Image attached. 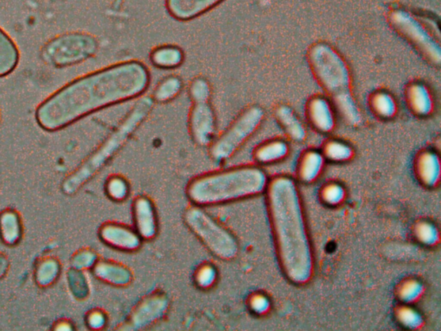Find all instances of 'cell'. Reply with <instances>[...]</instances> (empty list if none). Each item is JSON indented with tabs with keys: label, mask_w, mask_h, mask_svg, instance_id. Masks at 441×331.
<instances>
[{
	"label": "cell",
	"mask_w": 441,
	"mask_h": 331,
	"mask_svg": "<svg viewBox=\"0 0 441 331\" xmlns=\"http://www.w3.org/2000/svg\"><path fill=\"white\" fill-rule=\"evenodd\" d=\"M323 160L322 155L318 152H310L304 158L302 166V177L305 181H312L318 177L322 169Z\"/></svg>",
	"instance_id": "obj_27"
},
{
	"label": "cell",
	"mask_w": 441,
	"mask_h": 331,
	"mask_svg": "<svg viewBox=\"0 0 441 331\" xmlns=\"http://www.w3.org/2000/svg\"><path fill=\"white\" fill-rule=\"evenodd\" d=\"M334 96H336L338 108H339L345 119L351 124H360L361 121L360 110L349 90L344 91V92L334 95Z\"/></svg>",
	"instance_id": "obj_23"
},
{
	"label": "cell",
	"mask_w": 441,
	"mask_h": 331,
	"mask_svg": "<svg viewBox=\"0 0 441 331\" xmlns=\"http://www.w3.org/2000/svg\"><path fill=\"white\" fill-rule=\"evenodd\" d=\"M100 238L112 248L133 252L142 245V238L136 231L119 223L104 224L100 230Z\"/></svg>",
	"instance_id": "obj_12"
},
{
	"label": "cell",
	"mask_w": 441,
	"mask_h": 331,
	"mask_svg": "<svg viewBox=\"0 0 441 331\" xmlns=\"http://www.w3.org/2000/svg\"><path fill=\"white\" fill-rule=\"evenodd\" d=\"M153 104L152 98H142L119 128H117L105 142L79 166L77 169L65 179L62 185V191L67 195H73L100 172L103 167L107 164L110 160L124 145L140 124L146 119L153 108Z\"/></svg>",
	"instance_id": "obj_4"
},
{
	"label": "cell",
	"mask_w": 441,
	"mask_h": 331,
	"mask_svg": "<svg viewBox=\"0 0 441 331\" xmlns=\"http://www.w3.org/2000/svg\"><path fill=\"white\" fill-rule=\"evenodd\" d=\"M184 219L189 229L216 257L223 261L237 257L239 251L237 238L204 209L200 207L189 208Z\"/></svg>",
	"instance_id": "obj_5"
},
{
	"label": "cell",
	"mask_w": 441,
	"mask_h": 331,
	"mask_svg": "<svg viewBox=\"0 0 441 331\" xmlns=\"http://www.w3.org/2000/svg\"><path fill=\"white\" fill-rule=\"evenodd\" d=\"M393 20L397 27L407 37H409L418 46L423 49L426 55L430 57L433 62L440 63L441 49L440 44L416 19L404 11H398V13H395Z\"/></svg>",
	"instance_id": "obj_10"
},
{
	"label": "cell",
	"mask_w": 441,
	"mask_h": 331,
	"mask_svg": "<svg viewBox=\"0 0 441 331\" xmlns=\"http://www.w3.org/2000/svg\"><path fill=\"white\" fill-rule=\"evenodd\" d=\"M107 322L106 316L102 311L94 310L91 311L86 317V323L90 329L101 330L104 328Z\"/></svg>",
	"instance_id": "obj_39"
},
{
	"label": "cell",
	"mask_w": 441,
	"mask_h": 331,
	"mask_svg": "<svg viewBox=\"0 0 441 331\" xmlns=\"http://www.w3.org/2000/svg\"><path fill=\"white\" fill-rule=\"evenodd\" d=\"M129 192L128 182L124 178L112 177L106 183V193L113 200L124 201L129 196Z\"/></svg>",
	"instance_id": "obj_29"
},
{
	"label": "cell",
	"mask_w": 441,
	"mask_h": 331,
	"mask_svg": "<svg viewBox=\"0 0 441 331\" xmlns=\"http://www.w3.org/2000/svg\"><path fill=\"white\" fill-rule=\"evenodd\" d=\"M399 318H400L402 325L412 329L417 328L423 323L421 314L412 308H404V309L401 310L400 313H399Z\"/></svg>",
	"instance_id": "obj_36"
},
{
	"label": "cell",
	"mask_w": 441,
	"mask_h": 331,
	"mask_svg": "<svg viewBox=\"0 0 441 331\" xmlns=\"http://www.w3.org/2000/svg\"><path fill=\"white\" fill-rule=\"evenodd\" d=\"M62 271V266L56 258L47 257L37 262L35 268L36 283L46 288L56 283Z\"/></svg>",
	"instance_id": "obj_18"
},
{
	"label": "cell",
	"mask_w": 441,
	"mask_h": 331,
	"mask_svg": "<svg viewBox=\"0 0 441 331\" xmlns=\"http://www.w3.org/2000/svg\"><path fill=\"white\" fill-rule=\"evenodd\" d=\"M10 267L8 257L5 254L0 253V280L6 275Z\"/></svg>",
	"instance_id": "obj_41"
},
{
	"label": "cell",
	"mask_w": 441,
	"mask_h": 331,
	"mask_svg": "<svg viewBox=\"0 0 441 331\" xmlns=\"http://www.w3.org/2000/svg\"><path fill=\"white\" fill-rule=\"evenodd\" d=\"M136 232L142 239L152 240L157 237L158 222L154 204L147 197H139L133 205Z\"/></svg>",
	"instance_id": "obj_13"
},
{
	"label": "cell",
	"mask_w": 441,
	"mask_h": 331,
	"mask_svg": "<svg viewBox=\"0 0 441 331\" xmlns=\"http://www.w3.org/2000/svg\"><path fill=\"white\" fill-rule=\"evenodd\" d=\"M150 84L143 63L125 62L81 76L41 103L36 121L44 131H59L102 109L132 100Z\"/></svg>",
	"instance_id": "obj_1"
},
{
	"label": "cell",
	"mask_w": 441,
	"mask_h": 331,
	"mask_svg": "<svg viewBox=\"0 0 441 331\" xmlns=\"http://www.w3.org/2000/svg\"><path fill=\"white\" fill-rule=\"evenodd\" d=\"M423 292V285L418 281H410L402 289L401 299L406 303L413 302L419 298Z\"/></svg>",
	"instance_id": "obj_37"
},
{
	"label": "cell",
	"mask_w": 441,
	"mask_h": 331,
	"mask_svg": "<svg viewBox=\"0 0 441 331\" xmlns=\"http://www.w3.org/2000/svg\"><path fill=\"white\" fill-rule=\"evenodd\" d=\"M190 129L193 139L200 146L212 143L216 133V119L208 102L195 103L190 117Z\"/></svg>",
	"instance_id": "obj_11"
},
{
	"label": "cell",
	"mask_w": 441,
	"mask_h": 331,
	"mask_svg": "<svg viewBox=\"0 0 441 331\" xmlns=\"http://www.w3.org/2000/svg\"><path fill=\"white\" fill-rule=\"evenodd\" d=\"M273 230L281 264L289 279L308 283L312 276L314 261L301 201L291 179L272 182L268 194Z\"/></svg>",
	"instance_id": "obj_2"
},
{
	"label": "cell",
	"mask_w": 441,
	"mask_h": 331,
	"mask_svg": "<svg viewBox=\"0 0 441 331\" xmlns=\"http://www.w3.org/2000/svg\"><path fill=\"white\" fill-rule=\"evenodd\" d=\"M182 89V82L177 77H170L165 79L158 86L154 93V97L159 102H166L176 97Z\"/></svg>",
	"instance_id": "obj_28"
},
{
	"label": "cell",
	"mask_w": 441,
	"mask_h": 331,
	"mask_svg": "<svg viewBox=\"0 0 441 331\" xmlns=\"http://www.w3.org/2000/svg\"><path fill=\"white\" fill-rule=\"evenodd\" d=\"M190 93L194 102H208L211 96V87L204 79H196L191 85Z\"/></svg>",
	"instance_id": "obj_34"
},
{
	"label": "cell",
	"mask_w": 441,
	"mask_h": 331,
	"mask_svg": "<svg viewBox=\"0 0 441 331\" xmlns=\"http://www.w3.org/2000/svg\"><path fill=\"white\" fill-rule=\"evenodd\" d=\"M94 275L106 284L126 287L132 280L129 269L117 262L100 261L93 266Z\"/></svg>",
	"instance_id": "obj_15"
},
{
	"label": "cell",
	"mask_w": 441,
	"mask_h": 331,
	"mask_svg": "<svg viewBox=\"0 0 441 331\" xmlns=\"http://www.w3.org/2000/svg\"><path fill=\"white\" fill-rule=\"evenodd\" d=\"M97 262V254L89 249H83L78 251L72 258V266L79 270H86L93 268Z\"/></svg>",
	"instance_id": "obj_32"
},
{
	"label": "cell",
	"mask_w": 441,
	"mask_h": 331,
	"mask_svg": "<svg viewBox=\"0 0 441 331\" xmlns=\"http://www.w3.org/2000/svg\"><path fill=\"white\" fill-rule=\"evenodd\" d=\"M315 73L329 92L336 95L348 90L349 72L344 60L325 44H319L311 52Z\"/></svg>",
	"instance_id": "obj_8"
},
{
	"label": "cell",
	"mask_w": 441,
	"mask_h": 331,
	"mask_svg": "<svg viewBox=\"0 0 441 331\" xmlns=\"http://www.w3.org/2000/svg\"><path fill=\"white\" fill-rule=\"evenodd\" d=\"M277 115L292 138L296 141L305 138V129L291 108L282 106L277 112Z\"/></svg>",
	"instance_id": "obj_22"
},
{
	"label": "cell",
	"mask_w": 441,
	"mask_h": 331,
	"mask_svg": "<svg viewBox=\"0 0 441 331\" xmlns=\"http://www.w3.org/2000/svg\"><path fill=\"white\" fill-rule=\"evenodd\" d=\"M420 174L426 185L435 186L439 181L440 174V159L437 155L427 153L420 160Z\"/></svg>",
	"instance_id": "obj_21"
},
{
	"label": "cell",
	"mask_w": 441,
	"mask_h": 331,
	"mask_svg": "<svg viewBox=\"0 0 441 331\" xmlns=\"http://www.w3.org/2000/svg\"><path fill=\"white\" fill-rule=\"evenodd\" d=\"M216 279H218V272L212 265L205 264L197 269L195 280L200 288H211L216 283Z\"/></svg>",
	"instance_id": "obj_30"
},
{
	"label": "cell",
	"mask_w": 441,
	"mask_h": 331,
	"mask_svg": "<svg viewBox=\"0 0 441 331\" xmlns=\"http://www.w3.org/2000/svg\"><path fill=\"white\" fill-rule=\"evenodd\" d=\"M261 108H253L243 113L220 138L212 144L211 154L216 161H223L233 155L253 134L263 119Z\"/></svg>",
	"instance_id": "obj_7"
},
{
	"label": "cell",
	"mask_w": 441,
	"mask_h": 331,
	"mask_svg": "<svg viewBox=\"0 0 441 331\" xmlns=\"http://www.w3.org/2000/svg\"><path fill=\"white\" fill-rule=\"evenodd\" d=\"M288 153L287 144L281 142V141H277L267 144L263 147H261L260 150L257 151L256 158L258 162L262 163H269L282 159Z\"/></svg>",
	"instance_id": "obj_25"
},
{
	"label": "cell",
	"mask_w": 441,
	"mask_h": 331,
	"mask_svg": "<svg viewBox=\"0 0 441 331\" xmlns=\"http://www.w3.org/2000/svg\"><path fill=\"white\" fill-rule=\"evenodd\" d=\"M96 38L86 33H67L59 35L41 48L45 63L57 68L74 66L86 62L98 51Z\"/></svg>",
	"instance_id": "obj_6"
},
{
	"label": "cell",
	"mask_w": 441,
	"mask_h": 331,
	"mask_svg": "<svg viewBox=\"0 0 441 331\" xmlns=\"http://www.w3.org/2000/svg\"><path fill=\"white\" fill-rule=\"evenodd\" d=\"M376 110L380 115L385 117H390L397 112V105L394 98L386 93H380L374 100Z\"/></svg>",
	"instance_id": "obj_31"
},
{
	"label": "cell",
	"mask_w": 441,
	"mask_h": 331,
	"mask_svg": "<svg viewBox=\"0 0 441 331\" xmlns=\"http://www.w3.org/2000/svg\"><path fill=\"white\" fill-rule=\"evenodd\" d=\"M67 283L72 294L78 299L87 298L89 287L82 270L72 268L67 272Z\"/></svg>",
	"instance_id": "obj_26"
},
{
	"label": "cell",
	"mask_w": 441,
	"mask_h": 331,
	"mask_svg": "<svg viewBox=\"0 0 441 331\" xmlns=\"http://www.w3.org/2000/svg\"><path fill=\"white\" fill-rule=\"evenodd\" d=\"M270 300L264 295H256L251 299L250 306L254 313L264 314L270 309Z\"/></svg>",
	"instance_id": "obj_40"
},
{
	"label": "cell",
	"mask_w": 441,
	"mask_h": 331,
	"mask_svg": "<svg viewBox=\"0 0 441 331\" xmlns=\"http://www.w3.org/2000/svg\"><path fill=\"white\" fill-rule=\"evenodd\" d=\"M311 117L315 126L322 131L328 132L334 126V117L329 103L325 98H317L310 108Z\"/></svg>",
	"instance_id": "obj_19"
},
{
	"label": "cell",
	"mask_w": 441,
	"mask_h": 331,
	"mask_svg": "<svg viewBox=\"0 0 441 331\" xmlns=\"http://www.w3.org/2000/svg\"><path fill=\"white\" fill-rule=\"evenodd\" d=\"M20 53L13 38L0 28V77H5L16 70Z\"/></svg>",
	"instance_id": "obj_16"
},
{
	"label": "cell",
	"mask_w": 441,
	"mask_h": 331,
	"mask_svg": "<svg viewBox=\"0 0 441 331\" xmlns=\"http://www.w3.org/2000/svg\"><path fill=\"white\" fill-rule=\"evenodd\" d=\"M55 330H74V326L70 321L67 320H60L56 322L54 325Z\"/></svg>",
	"instance_id": "obj_42"
},
{
	"label": "cell",
	"mask_w": 441,
	"mask_h": 331,
	"mask_svg": "<svg viewBox=\"0 0 441 331\" xmlns=\"http://www.w3.org/2000/svg\"><path fill=\"white\" fill-rule=\"evenodd\" d=\"M223 0H167L171 15L180 20H189L218 5Z\"/></svg>",
	"instance_id": "obj_14"
},
{
	"label": "cell",
	"mask_w": 441,
	"mask_h": 331,
	"mask_svg": "<svg viewBox=\"0 0 441 331\" xmlns=\"http://www.w3.org/2000/svg\"><path fill=\"white\" fill-rule=\"evenodd\" d=\"M265 186L263 171L254 167H239L195 179L188 186L187 196L197 207H211L257 195Z\"/></svg>",
	"instance_id": "obj_3"
},
{
	"label": "cell",
	"mask_w": 441,
	"mask_h": 331,
	"mask_svg": "<svg viewBox=\"0 0 441 331\" xmlns=\"http://www.w3.org/2000/svg\"><path fill=\"white\" fill-rule=\"evenodd\" d=\"M22 234V221L16 211L8 209L0 213V238L6 245H18Z\"/></svg>",
	"instance_id": "obj_17"
},
{
	"label": "cell",
	"mask_w": 441,
	"mask_h": 331,
	"mask_svg": "<svg viewBox=\"0 0 441 331\" xmlns=\"http://www.w3.org/2000/svg\"><path fill=\"white\" fill-rule=\"evenodd\" d=\"M151 59L155 66L164 70H171L180 66L183 62V53L176 47H161L154 49Z\"/></svg>",
	"instance_id": "obj_20"
},
{
	"label": "cell",
	"mask_w": 441,
	"mask_h": 331,
	"mask_svg": "<svg viewBox=\"0 0 441 331\" xmlns=\"http://www.w3.org/2000/svg\"><path fill=\"white\" fill-rule=\"evenodd\" d=\"M413 108L420 115H428L433 110V100L428 89L421 84H416L412 90Z\"/></svg>",
	"instance_id": "obj_24"
},
{
	"label": "cell",
	"mask_w": 441,
	"mask_h": 331,
	"mask_svg": "<svg viewBox=\"0 0 441 331\" xmlns=\"http://www.w3.org/2000/svg\"><path fill=\"white\" fill-rule=\"evenodd\" d=\"M418 238L421 242L428 245H435L439 240V233L436 227L432 223H421L417 229Z\"/></svg>",
	"instance_id": "obj_35"
},
{
	"label": "cell",
	"mask_w": 441,
	"mask_h": 331,
	"mask_svg": "<svg viewBox=\"0 0 441 331\" xmlns=\"http://www.w3.org/2000/svg\"><path fill=\"white\" fill-rule=\"evenodd\" d=\"M323 197L330 205L340 204L344 200L345 190L339 185H331L324 190Z\"/></svg>",
	"instance_id": "obj_38"
},
{
	"label": "cell",
	"mask_w": 441,
	"mask_h": 331,
	"mask_svg": "<svg viewBox=\"0 0 441 331\" xmlns=\"http://www.w3.org/2000/svg\"><path fill=\"white\" fill-rule=\"evenodd\" d=\"M169 301L162 294H154L146 297L129 315L126 323L120 327L121 330H138L146 328L157 322L166 313Z\"/></svg>",
	"instance_id": "obj_9"
},
{
	"label": "cell",
	"mask_w": 441,
	"mask_h": 331,
	"mask_svg": "<svg viewBox=\"0 0 441 331\" xmlns=\"http://www.w3.org/2000/svg\"><path fill=\"white\" fill-rule=\"evenodd\" d=\"M327 155L336 162L347 161L352 157L353 150L348 144L340 142L330 143L326 148Z\"/></svg>",
	"instance_id": "obj_33"
}]
</instances>
